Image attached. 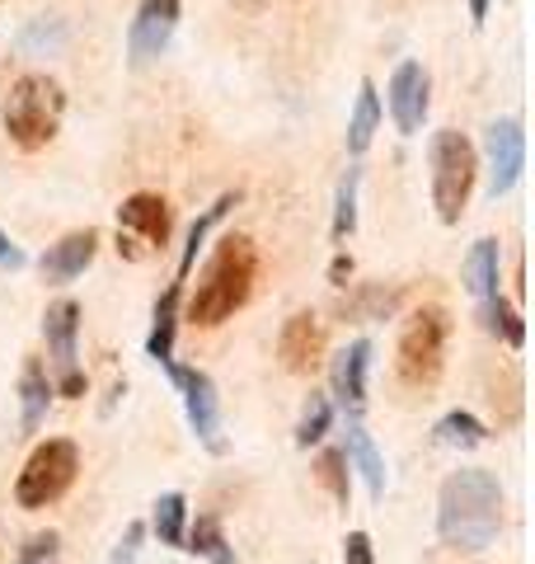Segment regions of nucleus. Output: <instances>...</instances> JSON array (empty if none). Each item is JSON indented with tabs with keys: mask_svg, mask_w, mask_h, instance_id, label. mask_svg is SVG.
I'll use <instances>...</instances> for the list:
<instances>
[{
	"mask_svg": "<svg viewBox=\"0 0 535 564\" xmlns=\"http://www.w3.org/2000/svg\"><path fill=\"white\" fill-rule=\"evenodd\" d=\"M95 254H99V231H70V236H62L57 245H47V254H43V278L47 282H70V278H80L89 263H95Z\"/></svg>",
	"mask_w": 535,
	"mask_h": 564,
	"instance_id": "obj_14",
	"label": "nucleus"
},
{
	"mask_svg": "<svg viewBox=\"0 0 535 564\" xmlns=\"http://www.w3.org/2000/svg\"><path fill=\"white\" fill-rule=\"evenodd\" d=\"M348 278H352V259H348V254H338V259L329 263V282H338V288H343Z\"/></svg>",
	"mask_w": 535,
	"mask_h": 564,
	"instance_id": "obj_35",
	"label": "nucleus"
},
{
	"mask_svg": "<svg viewBox=\"0 0 535 564\" xmlns=\"http://www.w3.org/2000/svg\"><path fill=\"white\" fill-rule=\"evenodd\" d=\"M178 302H184V282H174V288L155 302V325H151V339H146V352L165 367L174 362V334H178Z\"/></svg>",
	"mask_w": 535,
	"mask_h": 564,
	"instance_id": "obj_17",
	"label": "nucleus"
},
{
	"mask_svg": "<svg viewBox=\"0 0 535 564\" xmlns=\"http://www.w3.org/2000/svg\"><path fill=\"white\" fill-rule=\"evenodd\" d=\"M254 278H259V250H254V240H249V236H226L217 245V254H211L207 273L198 282V292H193V302H188V321L203 325V329L230 321V315H236L249 302V292H254Z\"/></svg>",
	"mask_w": 535,
	"mask_h": 564,
	"instance_id": "obj_2",
	"label": "nucleus"
},
{
	"mask_svg": "<svg viewBox=\"0 0 535 564\" xmlns=\"http://www.w3.org/2000/svg\"><path fill=\"white\" fill-rule=\"evenodd\" d=\"M76 334H80V306L70 302V296H62V302H52L43 315V339L52 352V367H57V391L66 400L85 395V377L76 367Z\"/></svg>",
	"mask_w": 535,
	"mask_h": 564,
	"instance_id": "obj_7",
	"label": "nucleus"
},
{
	"mask_svg": "<svg viewBox=\"0 0 535 564\" xmlns=\"http://www.w3.org/2000/svg\"><path fill=\"white\" fill-rule=\"evenodd\" d=\"M118 226L141 236L146 245H155V250H165L170 231H174V217H170V203L160 198V193H132V198L118 207Z\"/></svg>",
	"mask_w": 535,
	"mask_h": 564,
	"instance_id": "obj_13",
	"label": "nucleus"
},
{
	"mask_svg": "<svg viewBox=\"0 0 535 564\" xmlns=\"http://www.w3.org/2000/svg\"><path fill=\"white\" fill-rule=\"evenodd\" d=\"M498 282H503V269H498V240H479L466 259V288L479 296V302H489V296H498Z\"/></svg>",
	"mask_w": 535,
	"mask_h": 564,
	"instance_id": "obj_20",
	"label": "nucleus"
},
{
	"mask_svg": "<svg viewBox=\"0 0 535 564\" xmlns=\"http://www.w3.org/2000/svg\"><path fill=\"white\" fill-rule=\"evenodd\" d=\"M503 527V485L493 470H456L437 499V532L451 551H489Z\"/></svg>",
	"mask_w": 535,
	"mask_h": 564,
	"instance_id": "obj_1",
	"label": "nucleus"
},
{
	"mask_svg": "<svg viewBox=\"0 0 535 564\" xmlns=\"http://www.w3.org/2000/svg\"><path fill=\"white\" fill-rule=\"evenodd\" d=\"M474 174H479V155L470 147L466 132L446 128L433 137V207L446 226H456L466 217V203L474 193Z\"/></svg>",
	"mask_w": 535,
	"mask_h": 564,
	"instance_id": "obj_4",
	"label": "nucleus"
},
{
	"mask_svg": "<svg viewBox=\"0 0 535 564\" xmlns=\"http://www.w3.org/2000/svg\"><path fill=\"white\" fill-rule=\"evenodd\" d=\"M76 470H80L76 443H66V437H47V443L33 447V456L24 462L20 480H14V499H20V508L57 503L62 494L76 485Z\"/></svg>",
	"mask_w": 535,
	"mask_h": 564,
	"instance_id": "obj_5",
	"label": "nucleus"
},
{
	"mask_svg": "<svg viewBox=\"0 0 535 564\" xmlns=\"http://www.w3.org/2000/svg\"><path fill=\"white\" fill-rule=\"evenodd\" d=\"M62 113H66V95L62 85L43 76V70H29L10 85V99H6V132L20 151H43L52 137L62 128Z\"/></svg>",
	"mask_w": 535,
	"mask_h": 564,
	"instance_id": "obj_3",
	"label": "nucleus"
},
{
	"mask_svg": "<svg viewBox=\"0 0 535 564\" xmlns=\"http://www.w3.org/2000/svg\"><path fill=\"white\" fill-rule=\"evenodd\" d=\"M470 14H474V20H484V14H489V0H470Z\"/></svg>",
	"mask_w": 535,
	"mask_h": 564,
	"instance_id": "obj_36",
	"label": "nucleus"
},
{
	"mask_svg": "<svg viewBox=\"0 0 535 564\" xmlns=\"http://www.w3.org/2000/svg\"><path fill=\"white\" fill-rule=\"evenodd\" d=\"M62 24L57 20H33V29H24V39H20V47H29V52H39V47H62Z\"/></svg>",
	"mask_w": 535,
	"mask_h": 564,
	"instance_id": "obj_30",
	"label": "nucleus"
},
{
	"mask_svg": "<svg viewBox=\"0 0 535 564\" xmlns=\"http://www.w3.org/2000/svg\"><path fill=\"white\" fill-rule=\"evenodd\" d=\"M0 263H6V269H24V250H20V245H14L6 231H0Z\"/></svg>",
	"mask_w": 535,
	"mask_h": 564,
	"instance_id": "obj_34",
	"label": "nucleus"
},
{
	"mask_svg": "<svg viewBox=\"0 0 535 564\" xmlns=\"http://www.w3.org/2000/svg\"><path fill=\"white\" fill-rule=\"evenodd\" d=\"M427 90H433V85H427V70L418 62H400L395 66L385 104H390V118H395V128L404 137H414L423 128V118H427Z\"/></svg>",
	"mask_w": 535,
	"mask_h": 564,
	"instance_id": "obj_12",
	"label": "nucleus"
},
{
	"mask_svg": "<svg viewBox=\"0 0 535 564\" xmlns=\"http://www.w3.org/2000/svg\"><path fill=\"white\" fill-rule=\"evenodd\" d=\"M174 24H178V0H141L132 33H128V57L132 66H146L151 57L165 52V43L174 39Z\"/></svg>",
	"mask_w": 535,
	"mask_h": 564,
	"instance_id": "obj_10",
	"label": "nucleus"
},
{
	"mask_svg": "<svg viewBox=\"0 0 535 564\" xmlns=\"http://www.w3.org/2000/svg\"><path fill=\"white\" fill-rule=\"evenodd\" d=\"M400 306V292L395 288H367V292H357V296H348L343 302V315H352V321H385L390 311Z\"/></svg>",
	"mask_w": 535,
	"mask_h": 564,
	"instance_id": "obj_26",
	"label": "nucleus"
},
{
	"mask_svg": "<svg viewBox=\"0 0 535 564\" xmlns=\"http://www.w3.org/2000/svg\"><path fill=\"white\" fill-rule=\"evenodd\" d=\"M357 184H362V170H348L343 184H338V203H334V240L338 245L357 231Z\"/></svg>",
	"mask_w": 535,
	"mask_h": 564,
	"instance_id": "obj_27",
	"label": "nucleus"
},
{
	"mask_svg": "<svg viewBox=\"0 0 535 564\" xmlns=\"http://www.w3.org/2000/svg\"><path fill=\"white\" fill-rule=\"evenodd\" d=\"M343 456L357 466V475L367 480V489H371V499H381L385 494V462H381V452H376V443L367 437V429L357 419H348V447H343Z\"/></svg>",
	"mask_w": 535,
	"mask_h": 564,
	"instance_id": "obj_16",
	"label": "nucleus"
},
{
	"mask_svg": "<svg viewBox=\"0 0 535 564\" xmlns=\"http://www.w3.org/2000/svg\"><path fill=\"white\" fill-rule=\"evenodd\" d=\"M141 541H146V527H141V522H132L128 532H122V541H118V551H113V564H137V551H141Z\"/></svg>",
	"mask_w": 535,
	"mask_h": 564,
	"instance_id": "obj_32",
	"label": "nucleus"
},
{
	"mask_svg": "<svg viewBox=\"0 0 535 564\" xmlns=\"http://www.w3.org/2000/svg\"><path fill=\"white\" fill-rule=\"evenodd\" d=\"M20 400H24V414H20L24 433H39V423H43V414H47V400H52V381H47V372H43V362H39V358H29V362H24Z\"/></svg>",
	"mask_w": 535,
	"mask_h": 564,
	"instance_id": "obj_19",
	"label": "nucleus"
},
{
	"mask_svg": "<svg viewBox=\"0 0 535 564\" xmlns=\"http://www.w3.org/2000/svg\"><path fill=\"white\" fill-rule=\"evenodd\" d=\"M343 564H376V555H371V536L367 532H352L348 536V555Z\"/></svg>",
	"mask_w": 535,
	"mask_h": 564,
	"instance_id": "obj_33",
	"label": "nucleus"
},
{
	"mask_svg": "<svg viewBox=\"0 0 535 564\" xmlns=\"http://www.w3.org/2000/svg\"><path fill=\"white\" fill-rule=\"evenodd\" d=\"M329 423H334V404H329V395H315V391H310L306 410H301V423H296V443H301V447L319 443V437L329 433Z\"/></svg>",
	"mask_w": 535,
	"mask_h": 564,
	"instance_id": "obj_28",
	"label": "nucleus"
},
{
	"mask_svg": "<svg viewBox=\"0 0 535 564\" xmlns=\"http://www.w3.org/2000/svg\"><path fill=\"white\" fill-rule=\"evenodd\" d=\"M240 203V193H221V198L217 203H211L207 212H203V217L198 221H193L188 226V245H184V254H178V282H184L188 278V269H193V259H198V250H203V240H207V231H211V226H217L221 217H226V212L230 207H236Z\"/></svg>",
	"mask_w": 535,
	"mask_h": 564,
	"instance_id": "obj_23",
	"label": "nucleus"
},
{
	"mask_svg": "<svg viewBox=\"0 0 535 564\" xmlns=\"http://www.w3.org/2000/svg\"><path fill=\"white\" fill-rule=\"evenodd\" d=\"M437 443L441 447H460V452H474V447H484V437H489V429L479 423L474 414H466V410H451L446 419H437Z\"/></svg>",
	"mask_w": 535,
	"mask_h": 564,
	"instance_id": "obj_22",
	"label": "nucleus"
},
{
	"mask_svg": "<svg viewBox=\"0 0 535 564\" xmlns=\"http://www.w3.org/2000/svg\"><path fill=\"white\" fill-rule=\"evenodd\" d=\"M151 527H155L160 545H184V532H188V499L184 494H160Z\"/></svg>",
	"mask_w": 535,
	"mask_h": 564,
	"instance_id": "obj_24",
	"label": "nucleus"
},
{
	"mask_svg": "<svg viewBox=\"0 0 535 564\" xmlns=\"http://www.w3.org/2000/svg\"><path fill=\"white\" fill-rule=\"evenodd\" d=\"M174 386L184 391V410H188V423L198 433V443L207 452H221V404H217V386H211L207 372L198 367H178V362H165Z\"/></svg>",
	"mask_w": 535,
	"mask_h": 564,
	"instance_id": "obj_8",
	"label": "nucleus"
},
{
	"mask_svg": "<svg viewBox=\"0 0 535 564\" xmlns=\"http://www.w3.org/2000/svg\"><path fill=\"white\" fill-rule=\"evenodd\" d=\"M184 551L203 555L207 564H236V551H230V541H226V532H221V522H217V518H198V522H188V532H184Z\"/></svg>",
	"mask_w": 535,
	"mask_h": 564,
	"instance_id": "obj_21",
	"label": "nucleus"
},
{
	"mask_svg": "<svg viewBox=\"0 0 535 564\" xmlns=\"http://www.w3.org/2000/svg\"><path fill=\"white\" fill-rule=\"evenodd\" d=\"M277 358L287 372L306 377L319 367V358H325V325H319L315 311H296L287 325H282L277 334Z\"/></svg>",
	"mask_w": 535,
	"mask_h": 564,
	"instance_id": "obj_11",
	"label": "nucleus"
},
{
	"mask_svg": "<svg viewBox=\"0 0 535 564\" xmlns=\"http://www.w3.org/2000/svg\"><path fill=\"white\" fill-rule=\"evenodd\" d=\"M381 128V99H376V85L362 80V90H357V104H352V118H348V151L362 155L371 147V137Z\"/></svg>",
	"mask_w": 535,
	"mask_h": 564,
	"instance_id": "obj_18",
	"label": "nucleus"
},
{
	"mask_svg": "<svg viewBox=\"0 0 535 564\" xmlns=\"http://www.w3.org/2000/svg\"><path fill=\"white\" fill-rule=\"evenodd\" d=\"M484 329L498 334L507 348H522L526 344V325H522V315H516L512 302H503V296H489L484 302Z\"/></svg>",
	"mask_w": 535,
	"mask_h": 564,
	"instance_id": "obj_25",
	"label": "nucleus"
},
{
	"mask_svg": "<svg viewBox=\"0 0 535 564\" xmlns=\"http://www.w3.org/2000/svg\"><path fill=\"white\" fill-rule=\"evenodd\" d=\"M367 367H371V344L367 339L348 344L334 358V395L348 410V419H357L362 414V404H367Z\"/></svg>",
	"mask_w": 535,
	"mask_h": 564,
	"instance_id": "obj_15",
	"label": "nucleus"
},
{
	"mask_svg": "<svg viewBox=\"0 0 535 564\" xmlns=\"http://www.w3.org/2000/svg\"><path fill=\"white\" fill-rule=\"evenodd\" d=\"M446 334H451V325H446V311L437 306H423L408 315V325L400 334V377L408 386H433L441 377V358H446Z\"/></svg>",
	"mask_w": 535,
	"mask_h": 564,
	"instance_id": "obj_6",
	"label": "nucleus"
},
{
	"mask_svg": "<svg viewBox=\"0 0 535 564\" xmlns=\"http://www.w3.org/2000/svg\"><path fill=\"white\" fill-rule=\"evenodd\" d=\"M315 475H319V485H325L338 503H348V456H343V452H338V447L319 452Z\"/></svg>",
	"mask_w": 535,
	"mask_h": 564,
	"instance_id": "obj_29",
	"label": "nucleus"
},
{
	"mask_svg": "<svg viewBox=\"0 0 535 564\" xmlns=\"http://www.w3.org/2000/svg\"><path fill=\"white\" fill-rule=\"evenodd\" d=\"M52 560H57V532H39L24 541L20 564H52Z\"/></svg>",
	"mask_w": 535,
	"mask_h": 564,
	"instance_id": "obj_31",
	"label": "nucleus"
},
{
	"mask_svg": "<svg viewBox=\"0 0 535 564\" xmlns=\"http://www.w3.org/2000/svg\"><path fill=\"white\" fill-rule=\"evenodd\" d=\"M484 155H489V193H493V198H503V193H512V184L522 180V165H526V132H522V122H516V118L489 122Z\"/></svg>",
	"mask_w": 535,
	"mask_h": 564,
	"instance_id": "obj_9",
	"label": "nucleus"
}]
</instances>
